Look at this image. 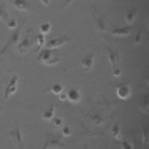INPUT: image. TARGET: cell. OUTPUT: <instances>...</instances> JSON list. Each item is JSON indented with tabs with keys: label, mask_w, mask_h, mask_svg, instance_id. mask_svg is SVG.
Returning <instances> with one entry per match:
<instances>
[{
	"label": "cell",
	"mask_w": 149,
	"mask_h": 149,
	"mask_svg": "<svg viewBox=\"0 0 149 149\" xmlns=\"http://www.w3.org/2000/svg\"><path fill=\"white\" fill-rule=\"evenodd\" d=\"M55 49H47L41 51L37 58V60L46 65H52L60 61V57L55 54Z\"/></svg>",
	"instance_id": "obj_1"
},
{
	"label": "cell",
	"mask_w": 149,
	"mask_h": 149,
	"mask_svg": "<svg viewBox=\"0 0 149 149\" xmlns=\"http://www.w3.org/2000/svg\"><path fill=\"white\" fill-rule=\"evenodd\" d=\"M34 42L33 30L30 29L27 31V35L18 45L17 51L20 54L23 55L26 54L29 51L31 46L34 44Z\"/></svg>",
	"instance_id": "obj_2"
},
{
	"label": "cell",
	"mask_w": 149,
	"mask_h": 149,
	"mask_svg": "<svg viewBox=\"0 0 149 149\" xmlns=\"http://www.w3.org/2000/svg\"><path fill=\"white\" fill-rule=\"evenodd\" d=\"M22 30V26H17L13 32L12 36H10L9 40H8V42L6 44V45L4 46L2 49L0 50V55H3L5 54V52L8 50V49L12 47L13 45H16L20 40V33Z\"/></svg>",
	"instance_id": "obj_3"
},
{
	"label": "cell",
	"mask_w": 149,
	"mask_h": 149,
	"mask_svg": "<svg viewBox=\"0 0 149 149\" xmlns=\"http://www.w3.org/2000/svg\"><path fill=\"white\" fill-rule=\"evenodd\" d=\"M61 137L55 136L52 134L47 135L46 142L42 149H47L49 147L55 148L58 147H63V144L61 141Z\"/></svg>",
	"instance_id": "obj_4"
},
{
	"label": "cell",
	"mask_w": 149,
	"mask_h": 149,
	"mask_svg": "<svg viewBox=\"0 0 149 149\" xmlns=\"http://www.w3.org/2000/svg\"><path fill=\"white\" fill-rule=\"evenodd\" d=\"M70 40V39L65 36L53 38L47 42V47L49 49H56L61 47L65 44L69 42Z\"/></svg>",
	"instance_id": "obj_5"
},
{
	"label": "cell",
	"mask_w": 149,
	"mask_h": 149,
	"mask_svg": "<svg viewBox=\"0 0 149 149\" xmlns=\"http://www.w3.org/2000/svg\"><path fill=\"white\" fill-rule=\"evenodd\" d=\"M17 81L18 77L17 76H14L8 83L4 92V98L5 100H6L10 95L14 94L16 91Z\"/></svg>",
	"instance_id": "obj_6"
},
{
	"label": "cell",
	"mask_w": 149,
	"mask_h": 149,
	"mask_svg": "<svg viewBox=\"0 0 149 149\" xmlns=\"http://www.w3.org/2000/svg\"><path fill=\"white\" fill-rule=\"evenodd\" d=\"M10 135L13 140V143L18 149H24V143L22 140V134L19 126H17L15 130H11Z\"/></svg>",
	"instance_id": "obj_7"
},
{
	"label": "cell",
	"mask_w": 149,
	"mask_h": 149,
	"mask_svg": "<svg viewBox=\"0 0 149 149\" xmlns=\"http://www.w3.org/2000/svg\"><path fill=\"white\" fill-rule=\"evenodd\" d=\"M94 54L90 53L87 54L82 59L81 61V64L84 68L85 72H88L91 69L94 62Z\"/></svg>",
	"instance_id": "obj_8"
},
{
	"label": "cell",
	"mask_w": 149,
	"mask_h": 149,
	"mask_svg": "<svg viewBox=\"0 0 149 149\" xmlns=\"http://www.w3.org/2000/svg\"><path fill=\"white\" fill-rule=\"evenodd\" d=\"M107 50L108 56V59L111 63L112 65L113 68L115 66L116 63L119 62V56L117 52H115L109 47H107Z\"/></svg>",
	"instance_id": "obj_9"
},
{
	"label": "cell",
	"mask_w": 149,
	"mask_h": 149,
	"mask_svg": "<svg viewBox=\"0 0 149 149\" xmlns=\"http://www.w3.org/2000/svg\"><path fill=\"white\" fill-rule=\"evenodd\" d=\"M130 90L127 85H120L117 88V94L120 98H127L129 95Z\"/></svg>",
	"instance_id": "obj_10"
},
{
	"label": "cell",
	"mask_w": 149,
	"mask_h": 149,
	"mask_svg": "<svg viewBox=\"0 0 149 149\" xmlns=\"http://www.w3.org/2000/svg\"><path fill=\"white\" fill-rule=\"evenodd\" d=\"M130 27L126 26L122 28H116L112 31V34L117 36H127L130 33Z\"/></svg>",
	"instance_id": "obj_11"
},
{
	"label": "cell",
	"mask_w": 149,
	"mask_h": 149,
	"mask_svg": "<svg viewBox=\"0 0 149 149\" xmlns=\"http://www.w3.org/2000/svg\"><path fill=\"white\" fill-rule=\"evenodd\" d=\"M13 5L18 10L25 11L29 8V3L26 0H14Z\"/></svg>",
	"instance_id": "obj_12"
},
{
	"label": "cell",
	"mask_w": 149,
	"mask_h": 149,
	"mask_svg": "<svg viewBox=\"0 0 149 149\" xmlns=\"http://www.w3.org/2000/svg\"><path fill=\"white\" fill-rule=\"evenodd\" d=\"M67 96L71 102H76L79 100L80 93L77 89L72 88L69 91Z\"/></svg>",
	"instance_id": "obj_13"
},
{
	"label": "cell",
	"mask_w": 149,
	"mask_h": 149,
	"mask_svg": "<svg viewBox=\"0 0 149 149\" xmlns=\"http://www.w3.org/2000/svg\"><path fill=\"white\" fill-rule=\"evenodd\" d=\"M34 41L37 43V49L36 52H38L41 50V48L43 47L45 43V38L44 36L42 34H38L34 37Z\"/></svg>",
	"instance_id": "obj_14"
},
{
	"label": "cell",
	"mask_w": 149,
	"mask_h": 149,
	"mask_svg": "<svg viewBox=\"0 0 149 149\" xmlns=\"http://www.w3.org/2000/svg\"><path fill=\"white\" fill-rule=\"evenodd\" d=\"M9 20V16L6 6L3 4H0V20L3 22H7Z\"/></svg>",
	"instance_id": "obj_15"
},
{
	"label": "cell",
	"mask_w": 149,
	"mask_h": 149,
	"mask_svg": "<svg viewBox=\"0 0 149 149\" xmlns=\"http://www.w3.org/2000/svg\"><path fill=\"white\" fill-rule=\"evenodd\" d=\"M137 9L136 8H133V9L129 10L126 13V16H125V19H126V22L129 24H130L133 22V21L134 20V17L137 13Z\"/></svg>",
	"instance_id": "obj_16"
},
{
	"label": "cell",
	"mask_w": 149,
	"mask_h": 149,
	"mask_svg": "<svg viewBox=\"0 0 149 149\" xmlns=\"http://www.w3.org/2000/svg\"><path fill=\"white\" fill-rule=\"evenodd\" d=\"M93 15H94V17L95 18V20L96 21V24H97V28H98V30H100L101 31H105L106 30L105 28V24L104 22V19L102 18V17H97L94 13H93Z\"/></svg>",
	"instance_id": "obj_17"
},
{
	"label": "cell",
	"mask_w": 149,
	"mask_h": 149,
	"mask_svg": "<svg viewBox=\"0 0 149 149\" xmlns=\"http://www.w3.org/2000/svg\"><path fill=\"white\" fill-rule=\"evenodd\" d=\"M54 115V105H52L48 109H45L43 113H42V117L45 119H50L53 117Z\"/></svg>",
	"instance_id": "obj_18"
},
{
	"label": "cell",
	"mask_w": 149,
	"mask_h": 149,
	"mask_svg": "<svg viewBox=\"0 0 149 149\" xmlns=\"http://www.w3.org/2000/svg\"><path fill=\"white\" fill-rule=\"evenodd\" d=\"M51 29V25L49 23L46 22L44 23L40 26V31L41 34H46L49 33Z\"/></svg>",
	"instance_id": "obj_19"
},
{
	"label": "cell",
	"mask_w": 149,
	"mask_h": 149,
	"mask_svg": "<svg viewBox=\"0 0 149 149\" xmlns=\"http://www.w3.org/2000/svg\"><path fill=\"white\" fill-rule=\"evenodd\" d=\"M51 91L55 94H61L62 90H63V87L62 85L59 84H55L54 85H52L50 88Z\"/></svg>",
	"instance_id": "obj_20"
},
{
	"label": "cell",
	"mask_w": 149,
	"mask_h": 149,
	"mask_svg": "<svg viewBox=\"0 0 149 149\" xmlns=\"http://www.w3.org/2000/svg\"><path fill=\"white\" fill-rule=\"evenodd\" d=\"M6 26L9 29H15L17 27V22L14 19H9V20L6 22Z\"/></svg>",
	"instance_id": "obj_21"
},
{
	"label": "cell",
	"mask_w": 149,
	"mask_h": 149,
	"mask_svg": "<svg viewBox=\"0 0 149 149\" xmlns=\"http://www.w3.org/2000/svg\"><path fill=\"white\" fill-rule=\"evenodd\" d=\"M112 132L113 136L116 138H118V136L119 134V126L118 125V123H115L114 125V126L112 127Z\"/></svg>",
	"instance_id": "obj_22"
},
{
	"label": "cell",
	"mask_w": 149,
	"mask_h": 149,
	"mask_svg": "<svg viewBox=\"0 0 149 149\" xmlns=\"http://www.w3.org/2000/svg\"><path fill=\"white\" fill-rule=\"evenodd\" d=\"M121 73V70L118 67H114L113 68V71H112V74L115 76V77H118L119 76Z\"/></svg>",
	"instance_id": "obj_23"
},
{
	"label": "cell",
	"mask_w": 149,
	"mask_h": 149,
	"mask_svg": "<svg viewBox=\"0 0 149 149\" xmlns=\"http://www.w3.org/2000/svg\"><path fill=\"white\" fill-rule=\"evenodd\" d=\"M53 122H54V125L56 127H60L62 124V121L61 119L59 118H57V117L54 118Z\"/></svg>",
	"instance_id": "obj_24"
},
{
	"label": "cell",
	"mask_w": 149,
	"mask_h": 149,
	"mask_svg": "<svg viewBox=\"0 0 149 149\" xmlns=\"http://www.w3.org/2000/svg\"><path fill=\"white\" fill-rule=\"evenodd\" d=\"M141 34H142V31H141V29L139 31V32L137 33V34H136V36L135 37L134 41L136 44H139L140 42L141 38Z\"/></svg>",
	"instance_id": "obj_25"
},
{
	"label": "cell",
	"mask_w": 149,
	"mask_h": 149,
	"mask_svg": "<svg viewBox=\"0 0 149 149\" xmlns=\"http://www.w3.org/2000/svg\"><path fill=\"white\" fill-rule=\"evenodd\" d=\"M62 133L65 136H69L70 134V128L68 126H65L62 129Z\"/></svg>",
	"instance_id": "obj_26"
},
{
	"label": "cell",
	"mask_w": 149,
	"mask_h": 149,
	"mask_svg": "<svg viewBox=\"0 0 149 149\" xmlns=\"http://www.w3.org/2000/svg\"><path fill=\"white\" fill-rule=\"evenodd\" d=\"M73 1V0H66L65 1V2L64 3V4L63 5V6L61 8V9H63L64 8H65L67 6H68Z\"/></svg>",
	"instance_id": "obj_27"
},
{
	"label": "cell",
	"mask_w": 149,
	"mask_h": 149,
	"mask_svg": "<svg viewBox=\"0 0 149 149\" xmlns=\"http://www.w3.org/2000/svg\"><path fill=\"white\" fill-rule=\"evenodd\" d=\"M122 144L124 149H130V146L126 142H124Z\"/></svg>",
	"instance_id": "obj_28"
},
{
	"label": "cell",
	"mask_w": 149,
	"mask_h": 149,
	"mask_svg": "<svg viewBox=\"0 0 149 149\" xmlns=\"http://www.w3.org/2000/svg\"><path fill=\"white\" fill-rule=\"evenodd\" d=\"M41 1L45 6H48L49 3V0H41Z\"/></svg>",
	"instance_id": "obj_29"
},
{
	"label": "cell",
	"mask_w": 149,
	"mask_h": 149,
	"mask_svg": "<svg viewBox=\"0 0 149 149\" xmlns=\"http://www.w3.org/2000/svg\"><path fill=\"white\" fill-rule=\"evenodd\" d=\"M66 97V95L65 94H63V93H61V95H60V98L62 99V100H65Z\"/></svg>",
	"instance_id": "obj_30"
}]
</instances>
